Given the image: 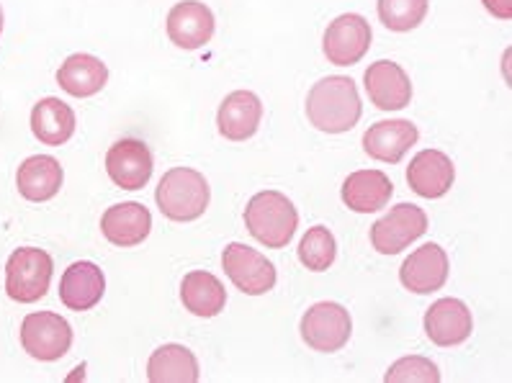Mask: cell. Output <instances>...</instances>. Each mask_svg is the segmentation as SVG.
<instances>
[{"instance_id": "obj_1", "label": "cell", "mask_w": 512, "mask_h": 383, "mask_svg": "<svg viewBox=\"0 0 512 383\" xmlns=\"http://www.w3.org/2000/svg\"><path fill=\"white\" fill-rule=\"evenodd\" d=\"M363 114L356 83L345 75H332L314 83L307 98V116L312 126L327 134L350 132Z\"/></svg>"}, {"instance_id": "obj_2", "label": "cell", "mask_w": 512, "mask_h": 383, "mask_svg": "<svg viewBox=\"0 0 512 383\" xmlns=\"http://www.w3.org/2000/svg\"><path fill=\"white\" fill-rule=\"evenodd\" d=\"M245 227L260 245L281 250L291 242L299 227V214L284 193L263 191L250 198L245 209Z\"/></svg>"}, {"instance_id": "obj_3", "label": "cell", "mask_w": 512, "mask_h": 383, "mask_svg": "<svg viewBox=\"0 0 512 383\" xmlns=\"http://www.w3.org/2000/svg\"><path fill=\"white\" fill-rule=\"evenodd\" d=\"M157 206L173 222H193L209 209V183L199 170L173 168L157 186Z\"/></svg>"}, {"instance_id": "obj_4", "label": "cell", "mask_w": 512, "mask_h": 383, "mask_svg": "<svg viewBox=\"0 0 512 383\" xmlns=\"http://www.w3.org/2000/svg\"><path fill=\"white\" fill-rule=\"evenodd\" d=\"M55 263L39 247H19L6 265V294L19 304H34L47 296Z\"/></svg>"}, {"instance_id": "obj_5", "label": "cell", "mask_w": 512, "mask_h": 383, "mask_svg": "<svg viewBox=\"0 0 512 383\" xmlns=\"http://www.w3.org/2000/svg\"><path fill=\"white\" fill-rule=\"evenodd\" d=\"M222 268L242 294L260 296L276 286V268L271 260L242 242H232L229 247H224Z\"/></svg>"}, {"instance_id": "obj_6", "label": "cell", "mask_w": 512, "mask_h": 383, "mask_svg": "<svg viewBox=\"0 0 512 383\" xmlns=\"http://www.w3.org/2000/svg\"><path fill=\"white\" fill-rule=\"evenodd\" d=\"M353 322H350L348 309L332 301L314 304L302 319V337L309 348L317 353H338L350 340Z\"/></svg>"}, {"instance_id": "obj_7", "label": "cell", "mask_w": 512, "mask_h": 383, "mask_svg": "<svg viewBox=\"0 0 512 383\" xmlns=\"http://www.w3.org/2000/svg\"><path fill=\"white\" fill-rule=\"evenodd\" d=\"M21 345L37 360H60L73 345V330L55 312H34L21 324Z\"/></svg>"}, {"instance_id": "obj_8", "label": "cell", "mask_w": 512, "mask_h": 383, "mask_svg": "<svg viewBox=\"0 0 512 383\" xmlns=\"http://www.w3.org/2000/svg\"><path fill=\"white\" fill-rule=\"evenodd\" d=\"M428 232V216L420 206L399 204L371 227V242L381 255H397Z\"/></svg>"}, {"instance_id": "obj_9", "label": "cell", "mask_w": 512, "mask_h": 383, "mask_svg": "<svg viewBox=\"0 0 512 383\" xmlns=\"http://www.w3.org/2000/svg\"><path fill=\"white\" fill-rule=\"evenodd\" d=\"M371 26L358 13H345V16L335 18L325 31V57L332 65L348 67L356 65L366 57L368 47H371Z\"/></svg>"}, {"instance_id": "obj_10", "label": "cell", "mask_w": 512, "mask_h": 383, "mask_svg": "<svg viewBox=\"0 0 512 383\" xmlns=\"http://www.w3.org/2000/svg\"><path fill=\"white\" fill-rule=\"evenodd\" d=\"M106 173L124 191H139L152 175V152L139 139H119L106 152Z\"/></svg>"}, {"instance_id": "obj_11", "label": "cell", "mask_w": 512, "mask_h": 383, "mask_svg": "<svg viewBox=\"0 0 512 383\" xmlns=\"http://www.w3.org/2000/svg\"><path fill=\"white\" fill-rule=\"evenodd\" d=\"M165 29L175 47L201 49L214 34V13L199 0H181L170 8Z\"/></svg>"}, {"instance_id": "obj_12", "label": "cell", "mask_w": 512, "mask_h": 383, "mask_svg": "<svg viewBox=\"0 0 512 383\" xmlns=\"http://www.w3.org/2000/svg\"><path fill=\"white\" fill-rule=\"evenodd\" d=\"M399 278H402V286L412 294H433V291L446 286L448 281L446 250L435 245V242L420 247L404 260Z\"/></svg>"}, {"instance_id": "obj_13", "label": "cell", "mask_w": 512, "mask_h": 383, "mask_svg": "<svg viewBox=\"0 0 512 383\" xmlns=\"http://www.w3.org/2000/svg\"><path fill=\"white\" fill-rule=\"evenodd\" d=\"M471 312L464 301L440 299L425 314V332L438 348H453L469 340L471 335Z\"/></svg>"}, {"instance_id": "obj_14", "label": "cell", "mask_w": 512, "mask_h": 383, "mask_svg": "<svg viewBox=\"0 0 512 383\" xmlns=\"http://www.w3.org/2000/svg\"><path fill=\"white\" fill-rule=\"evenodd\" d=\"M456 180V168L451 157L438 150L417 152L407 168V183L422 198H440L451 191Z\"/></svg>"}, {"instance_id": "obj_15", "label": "cell", "mask_w": 512, "mask_h": 383, "mask_svg": "<svg viewBox=\"0 0 512 383\" xmlns=\"http://www.w3.org/2000/svg\"><path fill=\"white\" fill-rule=\"evenodd\" d=\"M366 90L376 108L399 111L412 101V83L397 62L381 60L366 70Z\"/></svg>"}, {"instance_id": "obj_16", "label": "cell", "mask_w": 512, "mask_h": 383, "mask_svg": "<svg viewBox=\"0 0 512 383\" xmlns=\"http://www.w3.org/2000/svg\"><path fill=\"white\" fill-rule=\"evenodd\" d=\"M260 116H263V103L250 90H235L219 106L217 124L219 132L229 142H245L258 132Z\"/></svg>"}, {"instance_id": "obj_17", "label": "cell", "mask_w": 512, "mask_h": 383, "mask_svg": "<svg viewBox=\"0 0 512 383\" xmlns=\"http://www.w3.org/2000/svg\"><path fill=\"white\" fill-rule=\"evenodd\" d=\"M417 126L407 119L379 121L363 134V150L381 162H399L417 144Z\"/></svg>"}, {"instance_id": "obj_18", "label": "cell", "mask_w": 512, "mask_h": 383, "mask_svg": "<svg viewBox=\"0 0 512 383\" xmlns=\"http://www.w3.org/2000/svg\"><path fill=\"white\" fill-rule=\"evenodd\" d=\"M103 291H106L103 270L96 263H88V260H80V263L70 265L60 283L62 304L67 309H73V312H88V309H93L103 299Z\"/></svg>"}, {"instance_id": "obj_19", "label": "cell", "mask_w": 512, "mask_h": 383, "mask_svg": "<svg viewBox=\"0 0 512 383\" xmlns=\"http://www.w3.org/2000/svg\"><path fill=\"white\" fill-rule=\"evenodd\" d=\"M103 237L116 247H137L147 240L152 216L142 204H116L106 209L101 219Z\"/></svg>"}, {"instance_id": "obj_20", "label": "cell", "mask_w": 512, "mask_h": 383, "mask_svg": "<svg viewBox=\"0 0 512 383\" xmlns=\"http://www.w3.org/2000/svg\"><path fill=\"white\" fill-rule=\"evenodd\" d=\"M392 193V180L381 170H356L343 183L345 206L358 214H374V211L384 209Z\"/></svg>"}, {"instance_id": "obj_21", "label": "cell", "mask_w": 512, "mask_h": 383, "mask_svg": "<svg viewBox=\"0 0 512 383\" xmlns=\"http://www.w3.org/2000/svg\"><path fill=\"white\" fill-rule=\"evenodd\" d=\"M109 83V70L93 54H70L57 70V85L75 98L96 96Z\"/></svg>"}, {"instance_id": "obj_22", "label": "cell", "mask_w": 512, "mask_h": 383, "mask_svg": "<svg viewBox=\"0 0 512 383\" xmlns=\"http://www.w3.org/2000/svg\"><path fill=\"white\" fill-rule=\"evenodd\" d=\"M62 165L55 157L47 155H34L24 160V165L16 173V186L26 201H49L55 198L62 188Z\"/></svg>"}, {"instance_id": "obj_23", "label": "cell", "mask_w": 512, "mask_h": 383, "mask_svg": "<svg viewBox=\"0 0 512 383\" xmlns=\"http://www.w3.org/2000/svg\"><path fill=\"white\" fill-rule=\"evenodd\" d=\"M181 301L191 314L209 319L217 317L227 306V291L219 283V278H214L211 273L193 270L181 283Z\"/></svg>"}, {"instance_id": "obj_24", "label": "cell", "mask_w": 512, "mask_h": 383, "mask_svg": "<svg viewBox=\"0 0 512 383\" xmlns=\"http://www.w3.org/2000/svg\"><path fill=\"white\" fill-rule=\"evenodd\" d=\"M147 381L152 383H196L199 360L183 345H163L147 363Z\"/></svg>"}, {"instance_id": "obj_25", "label": "cell", "mask_w": 512, "mask_h": 383, "mask_svg": "<svg viewBox=\"0 0 512 383\" xmlns=\"http://www.w3.org/2000/svg\"><path fill=\"white\" fill-rule=\"evenodd\" d=\"M31 132L42 144H65L75 132V114L60 98H44L31 111Z\"/></svg>"}, {"instance_id": "obj_26", "label": "cell", "mask_w": 512, "mask_h": 383, "mask_svg": "<svg viewBox=\"0 0 512 383\" xmlns=\"http://www.w3.org/2000/svg\"><path fill=\"white\" fill-rule=\"evenodd\" d=\"M335 252H338V245H335V237L327 227H312L299 242V260L317 273L330 268Z\"/></svg>"}, {"instance_id": "obj_27", "label": "cell", "mask_w": 512, "mask_h": 383, "mask_svg": "<svg viewBox=\"0 0 512 383\" xmlns=\"http://www.w3.org/2000/svg\"><path fill=\"white\" fill-rule=\"evenodd\" d=\"M428 16V0H379V18L386 29L412 31Z\"/></svg>"}, {"instance_id": "obj_28", "label": "cell", "mask_w": 512, "mask_h": 383, "mask_svg": "<svg viewBox=\"0 0 512 383\" xmlns=\"http://www.w3.org/2000/svg\"><path fill=\"white\" fill-rule=\"evenodd\" d=\"M440 371L433 360L422 355H410V358L397 360L386 371V383H438Z\"/></svg>"}, {"instance_id": "obj_29", "label": "cell", "mask_w": 512, "mask_h": 383, "mask_svg": "<svg viewBox=\"0 0 512 383\" xmlns=\"http://www.w3.org/2000/svg\"><path fill=\"white\" fill-rule=\"evenodd\" d=\"M482 3L492 16L502 18V21H510L512 18V0H482Z\"/></svg>"}, {"instance_id": "obj_30", "label": "cell", "mask_w": 512, "mask_h": 383, "mask_svg": "<svg viewBox=\"0 0 512 383\" xmlns=\"http://www.w3.org/2000/svg\"><path fill=\"white\" fill-rule=\"evenodd\" d=\"M0 34H3V8H0Z\"/></svg>"}]
</instances>
